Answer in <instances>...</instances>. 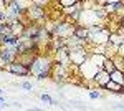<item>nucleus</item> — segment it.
<instances>
[{
  "label": "nucleus",
  "mask_w": 124,
  "mask_h": 111,
  "mask_svg": "<svg viewBox=\"0 0 124 111\" xmlns=\"http://www.w3.org/2000/svg\"><path fill=\"white\" fill-rule=\"evenodd\" d=\"M53 65H55V58L51 53H48V51L46 53H38L30 65V73L38 81H45L48 78H51Z\"/></svg>",
  "instance_id": "f257e3e1"
},
{
  "label": "nucleus",
  "mask_w": 124,
  "mask_h": 111,
  "mask_svg": "<svg viewBox=\"0 0 124 111\" xmlns=\"http://www.w3.org/2000/svg\"><path fill=\"white\" fill-rule=\"evenodd\" d=\"M89 28V38H88V43L89 46L93 45H106L109 35H111V30L108 28L106 23H98V25H91Z\"/></svg>",
  "instance_id": "f03ea898"
},
{
  "label": "nucleus",
  "mask_w": 124,
  "mask_h": 111,
  "mask_svg": "<svg viewBox=\"0 0 124 111\" xmlns=\"http://www.w3.org/2000/svg\"><path fill=\"white\" fill-rule=\"evenodd\" d=\"M48 28H50V32H51L53 37L66 40V38H70L75 33L76 23H71V22H68V20H61V22H55L51 27H48Z\"/></svg>",
  "instance_id": "7ed1b4c3"
},
{
  "label": "nucleus",
  "mask_w": 124,
  "mask_h": 111,
  "mask_svg": "<svg viewBox=\"0 0 124 111\" xmlns=\"http://www.w3.org/2000/svg\"><path fill=\"white\" fill-rule=\"evenodd\" d=\"M25 18H27L28 23H43V22H46V18H48V12H46L45 7L35 5V3L31 2V5L25 10Z\"/></svg>",
  "instance_id": "20e7f679"
},
{
  "label": "nucleus",
  "mask_w": 124,
  "mask_h": 111,
  "mask_svg": "<svg viewBox=\"0 0 124 111\" xmlns=\"http://www.w3.org/2000/svg\"><path fill=\"white\" fill-rule=\"evenodd\" d=\"M71 66H65L61 65V63H56L55 61V65H53V70H51V78H53V81L58 85H63V83H68L70 80H71Z\"/></svg>",
  "instance_id": "39448f33"
},
{
  "label": "nucleus",
  "mask_w": 124,
  "mask_h": 111,
  "mask_svg": "<svg viewBox=\"0 0 124 111\" xmlns=\"http://www.w3.org/2000/svg\"><path fill=\"white\" fill-rule=\"evenodd\" d=\"M89 46H81V48H68L70 61L73 66H81L89 56Z\"/></svg>",
  "instance_id": "423d86ee"
},
{
  "label": "nucleus",
  "mask_w": 124,
  "mask_h": 111,
  "mask_svg": "<svg viewBox=\"0 0 124 111\" xmlns=\"http://www.w3.org/2000/svg\"><path fill=\"white\" fill-rule=\"evenodd\" d=\"M3 9H5L7 17H8V22H12V20H22V18H23V15H25V10L18 5L17 0H10Z\"/></svg>",
  "instance_id": "0eeeda50"
},
{
  "label": "nucleus",
  "mask_w": 124,
  "mask_h": 111,
  "mask_svg": "<svg viewBox=\"0 0 124 111\" xmlns=\"http://www.w3.org/2000/svg\"><path fill=\"white\" fill-rule=\"evenodd\" d=\"M7 71L12 75H17V76H30V66L20 63L18 60H13L8 66H7Z\"/></svg>",
  "instance_id": "6e6552de"
},
{
  "label": "nucleus",
  "mask_w": 124,
  "mask_h": 111,
  "mask_svg": "<svg viewBox=\"0 0 124 111\" xmlns=\"http://www.w3.org/2000/svg\"><path fill=\"white\" fill-rule=\"evenodd\" d=\"M51 55H53V58H55L56 63H61V65H65V66H71V61H70V55H68V48L66 46H61V48L55 50Z\"/></svg>",
  "instance_id": "1a4fd4ad"
},
{
  "label": "nucleus",
  "mask_w": 124,
  "mask_h": 111,
  "mask_svg": "<svg viewBox=\"0 0 124 111\" xmlns=\"http://www.w3.org/2000/svg\"><path fill=\"white\" fill-rule=\"evenodd\" d=\"M109 80H111V75L108 73L104 68H101V70H98V71H96V75L93 76V80H91V81H93L98 88H104L106 83H108Z\"/></svg>",
  "instance_id": "9d476101"
},
{
  "label": "nucleus",
  "mask_w": 124,
  "mask_h": 111,
  "mask_svg": "<svg viewBox=\"0 0 124 111\" xmlns=\"http://www.w3.org/2000/svg\"><path fill=\"white\" fill-rule=\"evenodd\" d=\"M65 45H66V48H81V46H89V43H88V40H83L76 35H71L70 38L65 40Z\"/></svg>",
  "instance_id": "9b49d317"
},
{
  "label": "nucleus",
  "mask_w": 124,
  "mask_h": 111,
  "mask_svg": "<svg viewBox=\"0 0 124 111\" xmlns=\"http://www.w3.org/2000/svg\"><path fill=\"white\" fill-rule=\"evenodd\" d=\"M8 23H10V30H12L13 35H17V37H22V35H23L27 25H25L22 20H12V22H8Z\"/></svg>",
  "instance_id": "f8f14e48"
},
{
  "label": "nucleus",
  "mask_w": 124,
  "mask_h": 111,
  "mask_svg": "<svg viewBox=\"0 0 124 111\" xmlns=\"http://www.w3.org/2000/svg\"><path fill=\"white\" fill-rule=\"evenodd\" d=\"M20 42V37L13 35V33H8V35H3L0 37V45H8V46H17Z\"/></svg>",
  "instance_id": "ddd939ff"
},
{
  "label": "nucleus",
  "mask_w": 124,
  "mask_h": 111,
  "mask_svg": "<svg viewBox=\"0 0 124 111\" xmlns=\"http://www.w3.org/2000/svg\"><path fill=\"white\" fill-rule=\"evenodd\" d=\"M104 90H108V91H111V93H116V94H124V86L116 83V81H113V80H109L106 83Z\"/></svg>",
  "instance_id": "4468645a"
},
{
  "label": "nucleus",
  "mask_w": 124,
  "mask_h": 111,
  "mask_svg": "<svg viewBox=\"0 0 124 111\" xmlns=\"http://www.w3.org/2000/svg\"><path fill=\"white\" fill-rule=\"evenodd\" d=\"M73 35H76V37L83 38V40H88L89 38V28L85 27V25H79V23H76V28H75V33Z\"/></svg>",
  "instance_id": "2eb2a0df"
},
{
  "label": "nucleus",
  "mask_w": 124,
  "mask_h": 111,
  "mask_svg": "<svg viewBox=\"0 0 124 111\" xmlns=\"http://www.w3.org/2000/svg\"><path fill=\"white\" fill-rule=\"evenodd\" d=\"M111 80H113V81H116V83H119V85H123L124 86V71L123 70H117V68H116L114 71H111Z\"/></svg>",
  "instance_id": "dca6fc26"
},
{
  "label": "nucleus",
  "mask_w": 124,
  "mask_h": 111,
  "mask_svg": "<svg viewBox=\"0 0 124 111\" xmlns=\"http://www.w3.org/2000/svg\"><path fill=\"white\" fill-rule=\"evenodd\" d=\"M15 58H12L8 55H3V53H0V70H7V66L13 61Z\"/></svg>",
  "instance_id": "f3484780"
},
{
  "label": "nucleus",
  "mask_w": 124,
  "mask_h": 111,
  "mask_svg": "<svg viewBox=\"0 0 124 111\" xmlns=\"http://www.w3.org/2000/svg\"><path fill=\"white\" fill-rule=\"evenodd\" d=\"M40 100L45 103V104H50V106H55V104H56V100H53L48 93H41V94H40Z\"/></svg>",
  "instance_id": "a211bd4d"
},
{
  "label": "nucleus",
  "mask_w": 124,
  "mask_h": 111,
  "mask_svg": "<svg viewBox=\"0 0 124 111\" xmlns=\"http://www.w3.org/2000/svg\"><path fill=\"white\" fill-rule=\"evenodd\" d=\"M103 68H104L108 73H111V71H114L116 70V65H114V60L113 58H106L104 60V65H103Z\"/></svg>",
  "instance_id": "6ab92c4d"
},
{
  "label": "nucleus",
  "mask_w": 124,
  "mask_h": 111,
  "mask_svg": "<svg viewBox=\"0 0 124 111\" xmlns=\"http://www.w3.org/2000/svg\"><path fill=\"white\" fill-rule=\"evenodd\" d=\"M79 0H58V5H60V9H65V7H73V5H76Z\"/></svg>",
  "instance_id": "aec40b11"
},
{
  "label": "nucleus",
  "mask_w": 124,
  "mask_h": 111,
  "mask_svg": "<svg viewBox=\"0 0 124 111\" xmlns=\"http://www.w3.org/2000/svg\"><path fill=\"white\" fill-rule=\"evenodd\" d=\"M89 98L91 100H101L103 98V93L99 90H89Z\"/></svg>",
  "instance_id": "412c9836"
},
{
  "label": "nucleus",
  "mask_w": 124,
  "mask_h": 111,
  "mask_svg": "<svg viewBox=\"0 0 124 111\" xmlns=\"http://www.w3.org/2000/svg\"><path fill=\"white\" fill-rule=\"evenodd\" d=\"M20 88H23L25 91H31L33 90V83L31 81H22L20 83Z\"/></svg>",
  "instance_id": "4be33fe9"
},
{
  "label": "nucleus",
  "mask_w": 124,
  "mask_h": 111,
  "mask_svg": "<svg viewBox=\"0 0 124 111\" xmlns=\"http://www.w3.org/2000/svg\"><path fill=\"white\" fill-rule=\"evenodd\" d=\"M31 2H33L35 5H40V7H45V9H46L53 0H31Z\"/></svg>",
  "instance_id": "5701e85b"
},
{
  "label": "nucleus",
  "mask_w": 124,
  "mask_h": 111,
  "mask_svg": "<svg viewBox=\"0 0 124 111\" xmlns=\"http://www.w3.org/2000/svg\"><path fill=\"white\" fill-rule=\"evenodd\" d=\"M8 22V17H7V13H5V9L2 7L0 9V23H7Z\"/></svg>",
  "instance_id": "b1692460"
},
{
  "label": "nucleus",
  "mask_w": 124,
  "mask_h": 111,
  "mask_svg": "<svg viewBox=\"0 0 124 111\" xmlns=\"http://www.w3.org/2000/svg\"><path fill=\"white\" fill-rule=\"evenodd\" d=\"M121 0H101V5H106V3H117Z\"/></svg>",
  "instance_id": "393cba45"
},
{
  "label": "nucleus",
  "mask_w": 124,
  "mask_h": 111,
  "mask_svg": "<svg viewBox=\"0 0 124 111\" xmlns=\"http://www.w3.org/2000/svg\"><path fill=\"white\" fill-rule=\"evenodd\" d=\"M116 108H117V110H124V103H117Z\"/></svg>",
  "instance_id": "a878e982"
},
{
  "label": "nucleus",
  "mask_w": 124,
  "mask_h": 111,
  "mask_svg": "<svg viewBox=\"0 0 124 111\" xmlns=\"http://www.w3.org/2000/svg\"><path fill=\"white\" fill-rule=\"evenodd\" d=\"M7 106H8L7 101H5V103H0V110H3V108H7Z\"/></svg>",
  "instance_id": "bb28decb"
},
{
  "label": "nucleus",
  "mask_w": 124,
  "mask_h": 111,
  "mask_svg": "<svg viewBox=\"0 0 124 111\" xmlns=\"http://www.w3.org/2000/svg\"><path fill=\"white\" fill-rule=\"evenodd\" d=\"M5 101H7V100H5V98H3V96L0 94V103H5Z\"/></svg>",
  "instance_id": "cd10ccee"
},
{
  "label": "nucleus",
  "mask_w": 124,
  "mask_h": 111,
  "mask_svg": "<svg viewBox=\"0 0 124 111\" xmlns=\"http://www.w3.org/2000/svg\"><path fill=\"white\" fill-rule=\"evenodd\" d=\"M121 25H123V27H124V17H123V18H121Z\"/></svg>",
  "instance_id": "c85d7f7f"
},
{
  "label": "nucleus",
  "mask_w": 124,
  "mask_h": 111,
  "mask_svg": "<svg viewBox=\"0 0 124 111\" xmlns=\"http://www.w3.org/2000/svg\"><path fill=\"white\" fill-rule=\"evenodd\" d=\"M0 94H3V90H2V88H0Z\"/></svg>",
  "instance_id": "c756f323"
},
{
  "label": "nucleus",
  "mask_w": 124,
  "mask_h": 111,
  "mask_svg": "<svg viewBox=\"0 0 124 111\" xmlns=\"http://www.w3.org/2000/svg\"><path fill=\"white\" fill-rule=\"evenodd\" d=\"M0 5H2V2H0Z\"/></svg>",
  "instance_id": "7c9ffc66"
},
{
  "label": "nucleus",
  "mask_w": 124,
  "mask_h": 111,
  "mask_svg": "<svg viewBox=\"0 0 124 111\" xmlns=\"http://www.w3.org/2000/svg\"><path fill=\"white\" fill-rule=\"evenodd\" d=\"M123 3H124V0H123Z\"/></svg>",
  "instance_id": "2f4dec72"
}]
</instances>
